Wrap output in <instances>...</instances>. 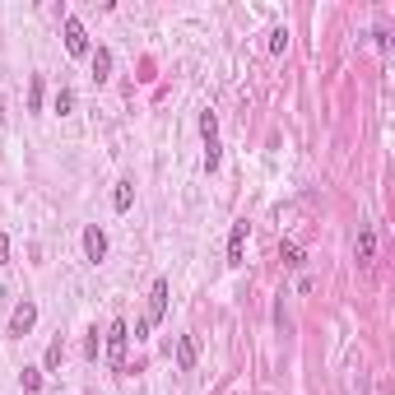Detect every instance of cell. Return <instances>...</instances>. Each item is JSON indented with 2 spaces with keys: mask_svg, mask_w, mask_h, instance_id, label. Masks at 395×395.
<instances>
[{
  "mask_svg": "<svg viewBox=\"0 0 395 395\" xmlns=\"http://www.w3.org/2000/svg\"><path fill=\"white\" fill-rule=\"evenodd\" d=\"M163 312H168V279H154V284H149V307H145V316L135 321V339H145L149 330L163 321Z\"/></svg>",
  "mask_w": 395,
  "mask_h": 395,
  "instance_id": "cell-1",
  "label": "cell"
},
{
  "mask_svg": "<svg viewBox=\"0 0 395 395\" xmlns=\"http://www.w3.org/2000/svg\"><path fill=\"white\" fill-rule=\"evenodd\" d=\"M126 353H130V326L116 316L112 326H107V367L112 372H126Z\"/></svg>",
  "mask_w": 395,
  "mask_h": 395,
  "instance_id": "cell-2",
  "label": "cell"
},
{
  "mask_svg": "<svg viewBox=\"0 0 395 395\" xmlns=\"http://www.w3.org/2000/svg\"><path fill=\"white\" fill-rule=\"evenodd\" d=\"M33 326H37V303H33V298H23V303L10 312V335H14V339H23Z\"/></svg>",
  "mask_w": 395,
  "mask_h": 395,
  "instance_id": "cell-3",
  "label": "cell"
},
{
  "mask_svg": "<svg viewBox=\"0 0 395 395\" xmlns=\"http://www.w3.org/2000/svg\"><path fill=\"white\" fill-rule=\"evenodd\" d=\"M66 51H70V56H93L89 33H84V23H79L75 14H66Z\"/></svg>",
  "mask_w": 395,
  "mask_h": 395,
  "instance_id": "cell-4",
  "label": "cell"
},
{
  "mask_svg": "<svg viewBox=\"0 0 395 395\" xmlns=\"http://www.w3.org/2000/svg\"><path fill=\"white\" fill-rule=\"evenodd\" d=\"M84 256H89L93 265H98V260L107 256V233H102L98 224H89V228H84Z\"/></svg>",
  "mask_w": 395,
  "mask_h": 395,
  "instance_id": "cell-5",
  "label": "cell"
},
{
  "mask_svg": "<svg viewBox=\"0 0 395 395\" xmlns=\"http://www.w3.org/2000/svg\"><path fill=\"white\" fill-rule=\"evenodd\" d=\"M353 256H358V265H372V256H377V233H372V224H363V228H358Z\"/></svg>",
  "mask_w": 395,
  "mask_h": 395,
  "instance_id": "cell-6",
  "label": "cell"
},
{
  "mask_svg": "<svg viewBox=\"0 0 395 395\" xmlns=\"http://www.w3.org/2000/svg\"><path fill=\"white\" fill-rule=\"evenodd\" d=\"M195 358H200V344H195V335H181V339H177V367H181V372H191Z\"/></svg>",
  "mask_w": 395,
  "mask_h": 395,
  "instance_id": "cell-7",
  "label": "cell"
},
{
  "mask_svg": "<svg viewBox=\"0 0 395 395\" xmlns=\"http://www.w3.org/2000/svg\"><path fill=\"white\" fill-rule=\"evenodd\" d=\"M242 251H247V224H233V237H228V265H242Z\"/></svg>",
  "mask_w": 395,
  "mask_h": 395,
  "instance_id": "cell-8",
  "label": "cell"
},
{
  "mask_svg": "<svg viewBox=\"0 0 395 395\" xmlns=\"http://www.w3.org/2000/svg\"><path fill=\"white\" fill-rule=\"evenodd\" d=\"M107 79H112V51L98 47V51H93V84H107Z\"/></svg>",
  "mask_w": 395,
  "mask_h": 395,
  "instance_id": "cell-9",
  "label": "cell"
},
{
  "mask_svg": "<svg viewBox=\"0 0 395 395\" xmlns=\"http://www.w3.org/2000/svg\"><path fill=\"white\" fill-rule=\"evenodd\" d=\"M112 205H116V209H121V214H126V209L135 205V181H116V191H112Z\"/></svg>",
  "mask_w": 395,
  "mask_h": 395,
  "instance_id": "cell-10",
  "label": "cell"
},
{
  "mask_svg": "<svg viewBox=\"0 0 395 395\" xmlns=\"http://www.w3.org/2000/svg\"><path fill=\"white\" fill-rule=\"evenodd\" d=\"M23 395H42V367H23Z\"/></svg>",
  "mask_w": 395,
  "mask_h": 395,
  "instance_id": "cell-11",
  "label": "cell"
},
{
  "mask_svg": "<svg viewBox=\"0 0 395 395\" xmlns=\"http://www.w3.org/2000/svg\"><path fill=\"white\" fill-rule=\"evenodd\" d=\"M279 256H284V265H293V270L303 265V247H298V242H284V247H279Z\"/></svg>",
  "mask_w": 395,
  "mask_h": 395,
  "instance_id": "cell-12",
  "label": "cell"
},
{
  "mask_svg": "<svg viewBox=\"0 0 395 395\" xmlns=\"http://www.w3.org/2000/svg\"><path fill=\"white\" fill-rule=\"evenodd\" d=\"M200 135L205 140H219V116L214 112H200Z\"/></svg>",
  "mask_w": 395,
  "mask_h": 395,
  "instance_id": "cell-13",
  "label": "cell"
},
{
  "mask_svg": "<svg viewBox=\"0 0 395 395\" xmlns=\"http://www.w3.org/2000/svg\"><path fill=\"white\" fill-rule=\"evenodd\" d=\"M219 158H224V154H219V140H205V172H214Z\"/></svg>",
  "mask_w": 395,
  "mask_h": 395,
  "instance_id": "cell-14",
  "label": "cell"
},
{
  "mask_svg": "<svg viewBox=\"0 0 395 395\" xmlns=\"http://www.w3.org/2000/svg\"><path fill=\"white\" fill-rule=\"evenodd\" d=\"M28 107H42V75H33V84H28Z\"/></svg>",
  "mask_w": 395,
  "mask_h": 395,
  "instance_id": "cell-15",
  "label": "cell"
},
{
  "mask_svg": "<svg viewBox=\"0 0 395 395\" xmlns=\"http://www.w3.org/2000/svg\"><path fill=\"white\" fill-rule=\"evenodd\" d=\"M56 112H61V116L75 112V93H70V89H61V93H56Z\"/></svg>",
  "mask_w": 395,
  "mask_h": 395,
  "instance_id": "cell-16",
  "label": "cell"
},
{
  "mask_svg": "<svg viewBox=\"0 0 395 395\" xmlns=\"http://www.w3.org/2000/svg\"><path fill=\"white\" fill-rule=\"evenodd\" d=\"M51 367H61V339L47 344V367H42V372H51Z\"/></svg>",
  "mask_w": 395,
  "mask_h": 395,
  "instance_id": "cell-17",
  "label": "cell"
},
{
  "mask_svg": "<svg viewBox=\"0 0 395 395\" xmlns=\"http://www.w3.org/2000/svg\"><path fill=\"white\" fill-rule=\"evenodd\" d=\"M284 47H288V33L274 28V33H270V51H274V56H284Z\"/></svg>",
  "mask_w": 395,
  "mask_h": 395,
  "instance_id": "cell-18",
  "label": "cell"
},
{
  "mask_svg": "<svg viewBox=\"0 0 395 395\" xmlns=\"http://www.w3.org/2000/svg\"><path fill=\"white\" fill-rule=\"evenodd\" d=\"M84 353H89V358H98V330H89V339H84Z\"/></svg>",
  "mask_w": 395,
  "mask_h": 395,
  "instance_id": "cell-19",
  "label": "cell"
},
{
  "mask_svg": "<svg viewBox=\"0 0 395 395\" xmlns=\"http://www.w3.org/2000/svg\"><path fill=\"white\" fill-rule=\"evenodd\" d=\"M0 265H10V237L0 233Z\"/></svg>",
  "mask_w": 395,
  "mask_h": 395,
  "instance_id": "cell-20",
  "label": "cell"
}]
</instances>
